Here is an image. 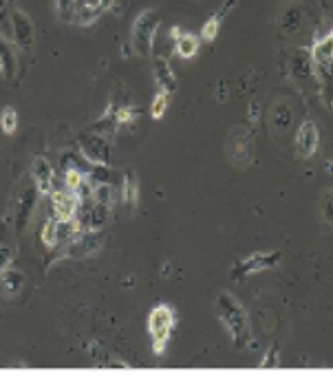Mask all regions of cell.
<instances>
[{
    "mask_svg": "<svg viewBox=\"0 0 333 377\" xmlns=\"http://www.w3.org/2000/svg\"><path fill=\"white\" fill-rule=\"evenodd\" d=\"M291 71L296 77H309L313 75V60L311 55H296L291 60Z\"/></svg>",
    "mask_w": 333,
    "mask_h": 377,
    "instance_id": "16",
    "label": "cell"
},
{
    "mask_svg": "<svg viewBox=\"0 0 333 377\" xmlns=\"http://www.w3.org/2000/svg\"><path fill=\"white\" fill-rule=\"evenodd\" d=\"M82 155L93 164H106L109 161V146L100 137H89L82 142Z\"/></svg>",
    "mask_w": 333,
    "mask_h": 377,
    "instance_id": "10",
    "label": "cell"
},
{
    "mask_svg": "<svg viewBox=\"0 0 333 377\" xmlns=\"http://www.w3.org/2000/svg\"><path fill=\"white\" fill-rule=\"evenodd\" d=\"M12 25H14V36L18 40V44H21V47H29V44L34 42V27H31L29 18L23 12H14Z\"/></svg>",
    "mask_w": 333,
    "mask_h": 377,
    "instance_id": "11",
    "label": "cell"
},
{
    "mask_svg": "<svg viewBox=\"0 0 333 377\" xmlns=\"http://www.w3.org/2000/svg\"><path fill=\"white\" fill-rule=\"evenodd\" d=\"M174 329V311L168 304H157L148 315V331L155 355H163L165 346H168L170 333Z\"/></svg>",
    "mask_w": 333,
    "mask_h": 377,
    "instance_id": "2",
    "label": "cell"
},
{
    "mask_svg": "<svg viewBox=\"0 0 333 377\" xmlns=\"http://www.w3.org/2000/svg\"><path fill=\"white\" fill-rule=\"evenodd\" d=\"M325 168H327L329 172H333V161H327V164H325Z\"/></svg>",
    "mask_w": 333,
    "mask_h": 377,
    "instance_id": "27",
    "label": "cell"
},
{
    "mask_svg": "<svg viewBox=\"0 0 333 377\" xmlns=\"http://www.w3.org/2000/svg\"><path fill=\"white\" fill-rule=\"evenodd\" d=\"M199 44H201V40L194 34H181L177 40H174V51H177L179 57L190 60V57L197 55Z\"/></svg>",
    "mask_w": 333,
    "mask_h": 377,
    "instance_id": "12",
    "label": "cell"
},
{
    "mask_svg": "<svg viewBox=\"0 0 333 377\" xmlns=\"http://www.w3.org/2000/svg\"><path fill=\"white\" fill-rule=\"evenodd\" d=\"M271 366H274V369L278 366V351L276 349H269L267 351V357L261 362V369H271Z\"/></svg>",
    "mask_w": 333,
    "mask_h": 377,
    "instance_id": "24",
    "label": "cell"
},
{
    "mask_svg": "<svg viewBox=\"0 0 333 377\" xmlns=\"http://www.w3.org/2000/svg\"><path fill=\"white\" fill-rule=\"evenodd\" d=\"M31 177H34L36 187H38V192H40V194H51L53 192L55 177H53V168H51V164L46 161V159H42V157H36L34 159V164H31Z\"/></svg>",
    "mask_w": 333,
    "mask_h": 377,
    "instance_id": "7",
    "label": "cell"
},
{
    "mask_svg": "<svg viewBox=\"0 0 333 377\" xmlns=\"http://www.w3.org/2000/svg\"><path fill=\"white\" fill-rule=\"evenodd\" d=\"M155 79H157V84H159L161 91H165V93L177 91V77H174L172 68H170L168 60L165 57L155 60Z\"/></svg>",
    "mask_w": 333,
    "mask_h": 377,
    "instance_id": "9",
    "label": "cell"
},
{
    "mask_svg": "<svg viewBox=\"0 0 333 377\" xmlns=\"http://www.w3.org/2000/svg\"><path fill=\"white\" fill-rule=\"evenodd\" d=\"M0 128H3L5 135H14L16 128H18V113L16 108H5L3 113H0Z\"/></svg>",
    "mask_w": 333,
    "mask_h": 377,
    "instance_id": "18",
    "label": "cell"
},
{
    "mask_svg": "<svg viewBox=\"0 0 333 377\" xmlns=\"http://www.w3.org/2000/svg\"><path fill=\"white\" fill-rule=\"evenodd\" d=\"M57 223H60V218H51L46 225H44V230H42V243L46 247H55L57 243H60V238H57Z\"/></svg>",
    "mask_w": 333,
    "mask_h": 377,
    "instance_id": "20",
    "label": "cell"
},
{
    "mask_svg": "<svg viewBox=\"0 0 333 377\" xmlns=\"http://www.w3.org/2000/svg\"><path fill=\"white\" fill-rule=\"evenodd\" d=\"M55 7H57V16L66 23L75 20V7H77V0H55Z\"/></svg>",
    "mask_w": 333,
    "mask_h": 377,
    "instance_id": "21",
    "label": "cell"
},
{
    "mask_svg": "<svg viewBox=\"0 0 333 377\" xmlns=\"http://www.w3.org/2000/svg\"><path fill=\"white\" fill-rule=\"evenodd\" d=\"M322 214H325L327 223H333V190H329L322 198Z\"/></svg>",
    "mask_w": 333,
    "mask_h": 377,
    "instance_id": "23",
    "label": "cell"
},
{
    "mask_svg": "<svg viewBox=\"0 0 333 377\" xmlns=\"http://www.w3.org/2000/svg\"><path fill=\"white\" fill-rule=\"evenodd\" d=\"M217 313H219L221 324L232 335L234 346H248L250 340H252L250 320H248V313H245V309H243V304L237 302V298H234L232 294H228V291L219 294Z\"/></svg>",
    "mask_w": 333,
    "mask_h": 377,
    "instance_id": "1",
    "label": "cell"
},
{
    "mask_svg": "<svg viewBox=\"0 0 333 377\" xmlns=\"http://www.w3.org/2000/svg\"><path fill=\"white\" fill-rule=\"evenodd\" d=\"M331 3H333V0H331Z\"/></svg>",
    "mask_w": 333,
    "mask_h": 377,
    "instance_id": "28",
    "label": "cell"
},
{
    "mask_svg": "<svg viewBox=\"0 0 333 377\" xmlns=\"http://www.w3.org/2000/svg\"><path fill=\"white\" fill-rule=\"evenodd\" d=\"M100 5H89V3H80L77 0V7H75V20L80 25H91L97 20V16H100Z\"/></svg>",
    "mask_w": 333,
    "mask_h": 377,
    "instance_id": "13",
    "label": "cell"
},
{
    "mask_svg": "<svg viewBox=\"0 0 333 377\" xmlns=\"http://www.w3.org/2000/svg\"><path fill=\"white\" fill-rule=\"evenodd\" d=\"M234 5H237V0H225V3H223V7H221V9H219V12H217V18L221 20V18H223L225 14H228V12H230V9H232Z\"/></svg>",
    "mask_w": 333,
    "mask_h": 377,
    "instance_id": "25",
    "label": "cell"
},
{
    "mask_svg": "<svg viewBox=\"0 0 333 377\" xmlns=\"http://www.w3.org/2000/svg\"><path fill=\"white\" fill-rule=\"evenodd\" d=\"M311 60H313V66H329L333 64V29L325 36L313 42L311 47Z\"/></svg>",
    "mask_w": 333,
    "mask_h": 377,
    "instance_id": "8",
    "label": "cell"
},
{
    "mask_svg": "<svg viewBox=\"0 0 333 377\" xmlns=\"http://www.w3.org/2000/svg\"><path fill=\"white\" fill-rule=\"evenodd\" d=\"M14 68H16V62H14L12 49H9V44L0 38V73H3L5 79H9L14 75Z\"/></svg>",
    "mask_w": 333,
    "mask_h": 377,
    "instance_id": "14",
    "label": "cell"
},
{
    "mask_svg": "<svg viewBox=\"0 0 333 377\" xmlns=\"http://www.w3.org/2000/svg\"><path fill=\"white\" fill-rule=\"evenodd\" d=\"M122 194H124V201L129 207L137 205V181L133 174H126L124 177V187H122Z\"/></svg>",
    "mask_w": 333,
    "mask_h": 377,
    "instance_id": "19",
    "label": "cell"
},
{
    "mask_svg": "<svg viewBox=\"0 0 333 377\" xmlns=\"http://www.w3.org/2000/svg\"><path fill=\"white\" fill-rule=\"evenodd\" d=\"M219 29H221V20L217 18V16H212L208 23L203 25V29H201V36L205 38V40H214L219 36Z\"/></svg>",
    "mask_w": 333,
    "mask_h": 377,
    "instance_id": "22",
    "label": "cell"
},
{
    "mask_svg": "<svg viewBox=\"0 0 333 377\" xmlns=\"http://www.w3.org/2000/svg\"><path fill=\"white\" fill-rule=\"evenodd\" d=\"M168 104H170V93L159 91L155 95L152 104H150V117L152 119H161L165 115V111H168Z\"/></svg>",
    "mask_w": 333,
    "mask_h": 377,
    "instance_id": "17",
    "label": "cell"
},
{
    "mask_svg": "<svg viewBox=\"0 0 333 377\" xmlns=\"http://www.w3.org/2000/svg\"><path fill=\"white\" fill-rule=\"evenodd\" d=\"M157 29H159V18H157V14L150 12V9L148 12H142L133 25V47L137 49V53L142 55L150 53Z\"/></svg>",
    "mask_w": 333,
    "mask_h": 377,
    "instance_id": "4",
    "label": "cell"
},
{
    "mask_svg": "<svg viewBox=\"0 0 333 377\" xmlns=\"http://www.w3.org/2000/svg\"><path fill=\"white\" fill-rule=\"evenodd\" d=\"M282 258V252H256V254H250L248 258H243L237 265L232 267V281H243V278H248L250 274L254 272H263V270H271V267H276Z\"/></svg>",
    "mask_w": 333,
    "mask_h": 377,
    "instance_id": "3",
    "label": "cell"
},
{
    "mask_svg": "<svg viewBox=\"0 0 333 377\" xmlns=\"http://www.w3.org/2000/svg\"><path fill=\"white\" fill-rule=\"evenodd\" d=\"M97 5H100V9H111L113 0H97Z\"/></svg>",
    "mask_w": 333,
    "mask_h": 377,
    "instance_id": "26",
    "label": "cell"
},
{
    "mask_svg": "<svg viewBox=\"0 0 333 377\" xmlns=\"http://www.w3.org/2000/svg\"><path fill=\"white\" fill-rule=\"evenodd\" d=\"M53 212L60 221H75L77 210H80V194L71 190H53L51 192Z\"/></svg>",
    "mask_w": 333,
    "mask_h": 377,
    "instance_id": "5",
    "label": "cell"
},
{
    "mask_svg": "<svg viewBox=\"0 0 333 377\" xmlns=\"http://www.w3.org/2000/svg\"><path fill=\"white\" fill-rule=\"evenodd\" d=\"M318 142H320V135H318V128L311 119H305L298 128V135H296V148H298V155L300 157H311L313 153L318 151Z\"/></svg>",
    "mask_w": 333,
    "mask_h": 377,
    "instance_id": "6",
    "label": "cell"
},
{
    "mask_svg": "<svg viewBox=\"0 0 333 377\" xmlns=\"http://www.w3.org/2000/svg\"><path fill=\"white\" fill-rule=\"evenodd\" d=\"M84 183H86V174L77 170V168H68L66 174H64V187H66V190L80 192L84 187Z\"/></svg>",
    "mask_w": 333,
    "mask_h": 377,
    "instance_id": "15",
    "label": "cell"
}]
</instances>
